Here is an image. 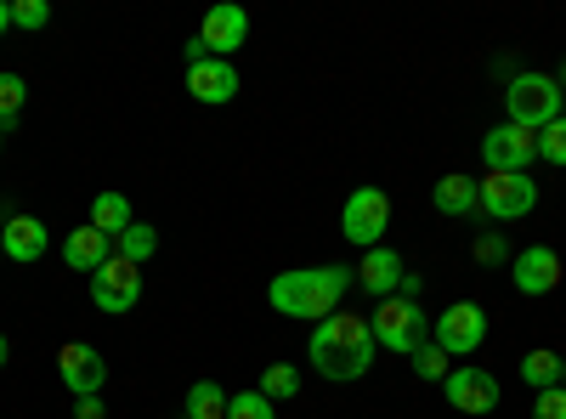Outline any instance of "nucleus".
<instances>
[{
	"label": "nucleus",
	"instance_id": "f03ea898",
	"mask_svg": "<svg viewBox=\"0 0 566 419\" xmlns=\"http://www.w3.org/2000/svg\"><path fill=\"white\" fill-rule=\"evenodd\" d=\"M357 284V266H295V272H277L266 301L283 317H335V306L346 301V290Z\"/></svg>",
	"mask_w": 566,
	"mask_h": 419
},
{
	"label": "nucleus",
	"instance_id": "412c9836",
	"mask_svg": "<svg viewBox=\"0 0 566 419\" xmlns=\"http://www.w3.org/2000/svg\"><path fill=\"white\" fill-rule=\"evenodd\" d=\"M187 419H227V391L216 380H193V391H187Z\"/></svg>",
	"mask_w": 566,
	"mask_h": 419
},
{
	"label": "nucleus",
	"instance_id": "4be33fe9",
	"mask_svg": "<svg viewBox=\"0 0 566 419\" xmlns=\"http://www.w3.org/2000/svg\"><path fill=\"white\" fill-rule=\"evenodd\" d=\"M522 380H527L533 391L560 386V357H555V352H544V346H538V352H527V357H522Z\"/></svg>",
	"mask_w": 566,
	"mask_h": 419
},
{
	"label": "nucleus",
	"instance_id": "cd10ccee",
	"mask_svg": "<svg viewBox=\"0 0 566 419\" xmlns=\"http://www.w3.org/2000/svg\"><path fill=\"white\" fill-rule=\"evenodd\" d=\"M45 23H52L45 0H12V29H45Z\"/></svg>",
	"mask_w": 566,
	"mask_h": 419
},
{
	"label": "nucleus",
	"instance_id": "2f4dec72",
	"mask_svg": "<svg viewBox=\"0 0 566 419\" xmlns=\"http://www.w3.org/2000/svg\"><path fill=\"white\" fill-rule=\"evenodd\" d=\"M476 255H482V261H504V244H499V239H482Z\"/></svg>",
	"mask_w": 566,
	"mask_h": 419
},
{
	"label": "nucleus",
	"instance_id": "f8f14e48",
	"mask_svg": "<svg viewBox=\"0 0 566 419\" xmlns=\"http://www.w3.org/2000/svg\"><path fill=\"white\" fill-rule=\"evenodd\" d=\"M250 40V18H244V7H210L205 12V23H199V45H205V57H227L232 63V52Z\"/></svg>",
	"mask_w": 566,
	"mask_h": 419
},
{
	"label": "nucleus",
	"instance_id": "a878e982",
	"mask_svg": "<svg viewBox=\"0 0 566 419\" xmlns=\"http://www.w3.org/2000/svg\"><path fill=\"white\" fill-rule=\"evenodd\" d=\"M538 159L566 165V114H560V119H549V125L538 130Z\"/></svg>",
	"mask_w": 566,
	"mask_h": 419
},
{
	"label": "nucleus",
	"instance_id": "423d86ee",
	"mask_svg": "<svg viewBox=\"0 0 566 419\" xmlns=\"http://www.w3.org/2000/svg\"><path fill=\"white\" fill-rule=\"evenodd\" d=\"M386 227H391V199L380 188H357L340 210V232L357 244V250H374L386 239Z\"/></svg>",
	"mask_w": 566,
	"mask_h": 419
},
{
	"label": "nucleus",
	"instance_id": "aec40b11",
	"mask_svg": "<svg viewBox=\"0 0 566 419\" xmlns=\"http://www.w3.org/2000/svg\"><path fill=\"white\" fill-rule=\"evenodd\" d=\"M154 250H159V232L148 227V221H130L119 239H114V255L119 261H130V266H148L154 261Z\"/></svg>",
	"mask_w": 566,
	"mask_h": 419
},
{
	"label": "nucleus",
	"instance_id": "ddd939ff",
	"mask_svg": "<svg viewBox=\"0 0 566 419\" xmlns=\"http://www.w3.org/2000/svg\"><path fill=\"white\" fill-rule=\"evenodd\" d=\"M187 91H193V103L221 108V103L239 97V69L227 57H199V63H187Z\"/></svg>",
	"mask_w": 566,
	"mask_h": 419
},
{
	"label": "nucleus",
	"instance_id": "bb28decb",
	"mask_svg": "<svg viewBox=\"0 0 566 419\" xmlns=\"http://www.w3.org/2000/svg\"><path fill=\"white\" fill-rule=\"evenodd\" d=\"M23 97H29V85H23L18 74H0V125H12V119H18Z\"/></svg>",
	"mask_w": 566,
	"mask_h": 419
},
{
	"label": "nucleus",
	"instance_id": "f3484780",
	"mask_svg": "<svg viewBox=\"0 0 566 419\" xmlns=\"http://www.w3.org/2000/svg\"><path fill=\"white\" fill-rule=\"evenodd\" d=\"M63 261L74 272H103L114 261V239H103L97 227H74L69 239H63Z\"/></svg>",
	"mask_w": 566,
	"mask_h": 419
},
{
	"label": "nucleus",
	"instance_id": "e433bc0d",
	"mask_svg": "<svg viewBox=\"0 0 566 419\" xmlns=\"http://www.w3.org/2000/svg\"><path fill=\"white\" fill-rule=\"evenodd\" d=\"M0 255H7V250H0Z\"/></svg>",
	"mask_w": 566,
	"mask_h": 419
},
{
	"label": "nucleus",
	"instance_id": "473e14b6",
	"mask_svg": "<svg viewBox=\"0 0 566 419\" xmlns=\"http://www.w3.org/2000/svg\"><path fill=\"white\" fill-rule=\"evenodd\" d=\"M12 29V0H0V34Z\"/></svg>",
	"mask_w": 566,
	"mask_h": 419
},
{
	"label": "nucleus",
	"instance_id": "6e6552de",
	"mask_svg": "<svg viewBox=\"0 0 566 419\" xmlns=\"http://www.w3.org/2000/svg\"><path fill=\"white\" fill-rule=\"evenodd\" d=\"M442 391H448V408H459V413H470V419H482V413H493L499 408V380L488 375V368H453V375L442 380Z\"/></svg>",
	"mask_w": 566,
	"mask_h": 419
},
{
	"label": "nucleus",
	"instance_id": "0eeeda50",
	"mask_svg": "<svg viewBox=\"0 0 566 419\" xmlns=\"http://www.w3.org/2000/svg\"><path fill=\"white\" fill-rule=\"evenodd\" d=\"M431 341H437L448 357H470V352L488 341V312H482L476 301L448 306L442 317H431Z\"/></svg>",
	"mask_w": 566,
	"mask_h": 419
},
{
	"label": "nucleus",
	"instance_id": "dca6fc26",
	"mask_svg": "<svg viewBox=\"0 0 566 419\" xmlns=\"http://www.w3.org/2000/svg\"><path fill=\"white\" fill-rule=\"evenodd\" d=\"M45 244H52V232H45L40 216H12V221H0V250H7L12 261H40Z\"/></svg>",
	"mask_w": 566,
	"mask_h": 419
},
{
	"label": "nucleus",
	"instance_id": "72a5a7b5",
	"mask_svg": "<svg viewBox=\"0 0 566 419\" xmlns=\"http://www.w3.org/2000/svg\"><path fill=\"white\" fill-rule=\"evenodd\" d=\"M7 363H12V341H7V335H0V368H7Z\"/></svg>",
	"mask_w": 566,
	"mask_h": 419
},
{
	"label": "nucleus",
	"instance_id": "7c9ffc66",
	"mask_svg": "<svg viewBox=\"0 0 566 419\" xmlns=\"http://www.w3.org/2000/svg\"><path fill=\"white\" fill-rule=\"evenodd\" d=\"M419 290H424V284H419V272H402V284H397V295H408V301H419Z\"/></svg>",
	"mask_w": 566,
	"mask_h": 419
},
{
	"label": "nucleus",
	"instance_id": "7ed1b4c3",
	"mask_svg": "<svg viewBox=\"0 0 566 419\" xmlns=\"http://www.w3.org/2000/svg\"><path fill=\"white\" fill-rule=\"evenodd\" d=\"M368 329H374V346L413 357L424 341H431V317H424V312H419V301H408V295H386L380 306H374Z\"/></svg>",
	"mask_w": 566,
	"mask_h": 419
},
{
	"label": "nucleus",
	"instance_id": "20e7f679",
	"mask_svg": "<svg viewBox=\"0 0 566 419\" xmlns=\"http://www.w3.org/2000/svg\"><path fill=\"white\" fill-rule=\"evenodd\" d=\"M504 108H510V125L544 130L549 119H560V80H549V74H515L504 85Z\"/></svg>",
	"mask_w": 566,
	"mask_h": 419
},
{
	"label": "nucleus",
	"instance_id": "c756f323",
	"mask_svg": "<svg viewBox=\"0 0 566 419\" xmlns=\"http://www.w3.org/2000/svg\"><path fill=\"white\" fill-rule=\"evenodd\" d=\"M74 419H103V397H74Z\"/></svg>",
	"mask_w": 566,
	"mask_h": 419
},
{
	"label": "nucleus",
	"instance_id": "1a4fd4ad",
	"mask_svg": "<svg viewBox=\"0 0 566 419\" xmlns=\"http://www.w3.org/2000/svg\"><path fill=\"white\" fill-rule=\"evenodd\" d=\"M476 188H482V210L493 221H522L538 205L533 176H488V181H476Z\"/></svg>",
	"mask_w": 566,
	"mask_h": 419
},
{
	"label": "nucleus",
	"instance_id": "c85d7f7f",
	"mask_svg": "<svg viewBox=\"0 0 566 419\" xmlns=\"http://www.w3.org/2000/svg\"><path fill=\"white\" fill-rule=\"evenodd\" d=\"M533 419H566V391H560V386L538 391V402H533Z\"/></svg>",
	"mask_w": 566,
	"mask_h": 419
},
{
	"label": "nucleus",
	"instance_id": "c9c22d12",
	"mask_svg": "<svg viewBox=\"0 0 566 419\" xmlns=\"http://www.w3.org/2000/svg\"><path fill=\"white\" fill-rule=\"evenodd\" d=\"M0 148H7V125H0Z\"/></svg>",
	"mask_w": 566,
	"mask_h": 419
},
{
	"label": "nucleus",
	"instance_id": "a211bd4d",
	"mask_svg": "<svg viewBox=\"0 0 566 419\" xmlns=\"http://www.w3.org/2000/svg\"><path fill=\"white\" fill-rule=\"evenodd\" d=\"M431 205H437L442 216H470V210H482V188H476L470 176H442L437 193H431Z\"/></svg>",
	"mask_w": 566,
	"mask_h": 419
},
{
	"label": "nucleus",
	"instance_id": "2eb2a0df",
	"mask_svg": "<svg viewBox=\"0 0 566 419\" xmlns=\"http://www.w3.org/2000/svg\"><path fill=\"white\" fill-rule=\"evenodd\" d=\"M402 255L397 250H386V244H374V250H363V266H357V284L368 290V295H397V284H402Z\"/></svg>",
	"mask_w": 566,
	"mask_h": 419
},
{
	"label": "nucleus",
	"instance_id": "6ab92c4d",
	"mask_svg": "<svg viewBox=\"0 0 566 419\" xmlns=\"http://www.w3.org/2000/svg\"><path fill=\"white\" fill-rule=\"evenodd\" d=\"M130 221L136 216H130V199L125 193H97V199H91V227H97L103 239H119Z\"/></svg>",
	"mask_w": 566,
	"mask_h": 419
},
{
	"label": "nucleus",
	"instance_id": "f704fd0d",
	"mask_svg": "<svg viewBox=\"0 0 566 419\" xmlns=\"http://www.w3.org/2000/svg\"><path fill=\"white\" fill-rule=\"evenodd\" d=\"M560 391H566V357H560Z\"/></svg>",
	"mask_w": 566,
	"mask_h": 419
},
{
	"label": "nucleus",
	"instance_id": "9b49d317",
	"mask_svg": "<svg viewBox=\"0 0 566 419\" xmlns=\"http://www.w3.org/2000/svg\"><path fill=\"white\" fill-rule=\"evenodd\" d=\"M91 301H97L103 312H130L142 301V266L114 255L103 272H91Z\"/></svg>",
	"mask_w": 566,
	"mask_h": 419
},
{
	"label": "nucleus",
	"instance_id": "5701e85b",
	"mask_svg": "<svg viewBox=\"0 0 566 419\" xmlns=\"http://www.w3.org/2000/svg\"><path fill=\"white\" fill-rule=\"evenodd\" d=\"M295 391H301V375H295L290 363H272L266 375H261V397H266V402H290Z\"/></svg>",
	"mask_w": 566,
	"mask_h": 419
},
{
	"label": "nucleus",
	"instance_id": "39448f33",
	"mask_svg": "<svg viewBox=\"0 0 566 419\" xmlns=\"http://www.w3.org/2000/svg\"><path fill=\"white\" fill-rule=\"evenodd\" d=\"M482 159H488V176H527V165L538 159V130L527 125H493L482 136Z\"/></svg>",
	"mask_w": 566,
	"mask_h": 419
},
{
	"label": "nucleus",
	"instance_id": "f257e3e1",
	"mask_svg": "<svg viewBox=\"0 0 566 419\" xmlns=\"http://www.w3.org/2000/svg\"><path fill=\"white\" fill-rule=\"evenodd\" d=\"M306 357L323 380H363L368 363H374V329L368 317H352V312H335L323 317L312 341H306Z\"/></svg>",
	"mask_w": 566,
	"mask_h": 419
},
{
	"label": "nucleus",
	"instance_id": "9d476101",
	"mask_svg": "<svg viewBox=\"0 0 566 419\" xmlns=\"http://www.w3.org/2000/svg\"><path fill=\"white\" fill-rule=\"evenodd\" d=\"M57 375L74 397H103V380H108V363L97 346H85V341H69L57 352Z\"/></svg>",
	"mask_w": 566,
	"mask_h": 419
},
{
	"label": "nucleus",
	"instance_id": "4468645a",
	"mask_svg": "<svg viewBox=\"0 0 566 419\" xmlns=\"http://www.w3.org/2000/svg\"><path fill=\"white\" fill-rule=\"evenodd\" d=\"M510 284L522 290V295H549V290L560 284V255H555L549 244L522 250V255L510 261Z\"/></svg>",
	"mask_w": 566,
	"mask_h": 419
},
{
	"label": "nucleus",
	"instance_id": "b1692460",
	"mask_svg": "<svg viewBox=\"0 0 566 419\" xmlns=\"http://www.w3.org/2000/svg\"><path fill=\"white\" fill-rule=\"evenodd\" d=\"M413 375H419V380H448V375H453V357H448L437 341H424V346L413 352Z\"/></svg>",
	"mask_w": 566,
	"mask_h": 419
},
{
	"label": "nucleus",
	"instance_id": "393cba45",
	"mask_svg": "<svg viewBox=\"0 0 566 419\" xmlns=\"http://www.w3.org/2000/svg\"><path fill=\"white\" fill-rule=\"evenodd\" d=\"M227 419H277V402H266L261 391H239L227 397Z\"/></svg>",
	"mask_w": 566,
	"mask_h": 419
}]
</instances>
